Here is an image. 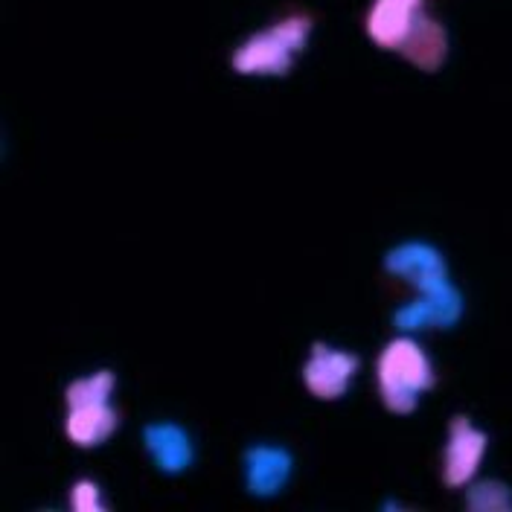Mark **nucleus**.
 Segmentation results:
<instances>
[{"label":"nucleus","mask_w":512,"mask_h":512,"mask_svg":"<svg viewBox=\"0 0 512 512\" xmlns=\"http://www.w3.org/2000/svg\"><path fill=\"white\" fill-rule=\"evenodd\" d=\"M434 384V370L411 338H396L384 347L379 358V390L384 405L393 414H411L425 393Z\"/></svg>","instance_id":"obj_1"},{"label":"nucleus","mask_w":512,"mask_h":512,"mask_svg":"<svg viewBox=\"0 0 512 512\" xmlns=\"http://www.w3.org/2000/svg\"><path fill=\"white\" fill-rule=\"evenodd\" d=\"M312 21L303 15H291L274 24L271 30L251 35L233 56V70L245 76H283L291 67L297 50L306 47Z\"/></svg>","instance_id":"obj_2"},{"label":"nucleus","mask_w":512,"mask_h":512,"mask_svg":"<svg viewBox=\"0 0 512 512\" xmlns=\"http://www.w3.org/2000/svg\"><path fill=\"white\" fill-rule=\"evenodd\" d=\"M384 268L390 274L408 280L422 294L434 291V288H443L448 283L443 256L437 254L431 245H422V242H408V245L390 251L387 259H384Z\"/></svg>","instance_id":"obj_3"},{"label":"nucleus","mask_w":512,"mask_h":512,"mask_svg":"<svg viewBox=\"0 0 512 512\" xmlns=\"http://www.w3.org/2000/svg\"><path fill=\"white\" fill-rule=\"evenodd\" d=\"M355 370H358V358L355 355L315 344L312 358H309V364L303 370V379H306V387L318 399H338L350 387Z\"/></svg>","instance_id":"obj_4"},{"label":"nucleus","mask_w":512,"mask_h":512,"mask_svg":"<svg viewBox=\"0 0 512 512\" xmlns=\"http://www.w3.org/2000/svg\"><path fill=\"white\" fill-rule=\"evenodd\" d=\"M483 454H486V437L466 416H454L448 431L446 466H443L448 486H463L475 478Z\"/></svg>","instance_id":"obj_5"},{"label":"nucleus","mask_w":512,"mask_h":512,"mask_svg":"<svg viewBox=\"0 0 512 512\" xmlns=\"http://www.w3.org/2000/svg\"><path fill=\"white\" fill-rule=\"evenodd\" d=\"M463 315V300L457 294V288L446 283L443 288L425 291L419 300L408 303L405 309L396 312V326L405 332H416L425 326H454Z\"/></svg>","instance_id":"obj_6"},{"label":"nucleus","mask_w":512,"mask_h":512,"mask_svg":"<svg viewBox=\"0 0 512 512\" xmlns=\"http://www.w3.org/2000/svg\"><path fill=\"white\" fill-rule=\"evenodd\" d=\"M419 15L422 0H376L367 15V35L382 50H399Z\"/></svg>","instance_id":"obj_7"},{"label":"nucleus","mask_w":512,"mask_h":512,"mask_svg":"<svg viewBox=\"0 0 512 512\" xmlns=\"http://www.w3.org/2000/svg\"><path fill=\"white\" fill-rule=\"evenodd\" d=\"M117 428V411L108 405V399L102 402H85V405H70L64 431L70 437V443L79 448L99 446L102 440H108Z\"/></svg>","instance_id":"obj_8"},{"label":"nucleus","mask_w":512,"mask_h":512,"mask_svg":"<svg viewBox=\"0 0 512 512\" xmlns=\"http://www.w3.org/2000/svg\"><path fill=\"white\" fill-rule=\"evenodd\" d=\"M446 30L437 24V21H431L428 15H419L414 21V27L411 32L405 35V41L399 44V53L408 59V62H414L419 70H437L443 59H446Z\"/></svg>","instance_id":"obj_9"},{"label":"nucleus","mask_w":512,"mask_h":512,"mask_svg":"<svg viewBox=\"0 0 512 512\" xmlns=\"http://www.w3.org/2000/svg\"><path fill=\"white\" fill-rule=\"evenodd\" d=\"M248 489L254 495H274L286 486L291 457L283 448L256 446L248 451Z\"/></svg>","instance_id":"obj_10"},{"label":"nucleus","mask_w":512,"mask_h":512,"mask_svg":"<svg viewBox=\"0 0 512 512\" xmlns=\"http://www.w3.org/2000/svg\"><path fill=\"white\" fill-rule=\"evenodd\" d=\"M146 446L163 472H181L192 460V448L187 434L178 425H149Z\"/></svg>","instance_id":"obj_11"},{"label":"nucleus","mask_w":512,"mask_h":512,"mask_svg":"<svg viewBox=\"0 0 512 512\" xmlns=\"http://www.w3.org/2000/svg\"><path fill=\"white\" fill-rule=\"evenodd\" d=\"M466 507L472 512H512V492L501 480H483L469 489Z\"/></svg>","instance_id":"obj_12"},{"label":"nucleus","mask_w":512,"mask_h":512,"mask_svg":"<svg viewBox=\"0 0 512 512\" xmlns=\"http://www.w3.org/2000/svg\"><path fill=\"white\" fill-rule=\"evenodd\" d=\"M111 390H114V376L111 373H94L88 379H79L67 387V408L70 405H85V402H102V399H111Z\"/></svg>","instance_id":"obj_13"},{"label":"nucleus","mask_w":512,"mask_h":512,"mask_svg":"<svg viewBox=\"0 0 512 512\" xmlns=\"http://www.w3.org/2000/svg\"><path fill=\"white\" fill-rule=\"evenodd\" d=\"M70 504L76 512H102V501H99V489L91 480H79L70 492Z\"/></svg>","instance_id":"obj_14"}]
</instances>
